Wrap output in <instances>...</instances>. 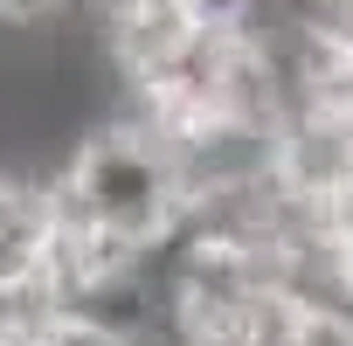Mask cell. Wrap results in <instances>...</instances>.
<instances>
[{"label": "cell", "mask_w": 353, "mask_h": 346, "mask_svg": "<svg viewBox=\"0 0 353 346\" xmlns=\"http://www.w3.org/2000/svg\"><path fill=\"white\" fill-rule=\"evenodd\" d=\"M63 8H77V0H0V28H42Z\"/></svg>", "instance_id": "obj_2"}, {"label": "cell", "mask_w": 353, "mask_h": 346, "mask_svg": "<svg viewBox=\"0 0 353 346\" xmlns=\"http://www.w3.org/2000/svg\"><path fill=\"white\" fill-rule=\"evenodd\" d=\"M35 346H132V339H125L118 325H104V318H83V312H70V305H63V312H56L42 332H35Z\"/></svg>", "instance_id": "obj_1"}]
</instances>
